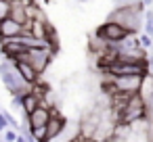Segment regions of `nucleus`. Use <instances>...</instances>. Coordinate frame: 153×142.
<instances>
[{"mask_svg":"<svg viewBox=\"0 0 153 142\" xmlns=\"http://www.w3.org/2000/svg\"><path fill=\"white\" fill-rule=\"evenodd\" d=\"M113 115H115V121L120 125L140 123V121L147 119V100L138 92H134L126 98V102L120 109H113Z\"/></svg>","mask_w":153,"mask_h":142,"instance_id":"obj_1","label":"nucleus"},{"mask_svg":"<svg viewBox=\"0 0 153 142\" xmlns=\"http://www.w3.org/2000/svg\"><path fill=\"white\" fill-rule=\"evenodd\" d=\"M143 13H145V4L136 0L132 4H120L117 9H113L107 21H115L122 27H126L130 34H138L143 23Z\"/></svg>","mask_w":153,"mask_h":142,"instance_id":"obj_2","label":"nucleus"},{"mask_svg":"<svg viewBox=\"0 0 153 142\" xmlns=\"http://www.w3.org/2000/svg\"><path fill=\"white\" fill-rule=\"evenodd\" d=\"M0 79H2L4 88L13 94V96H21L27 90H32V86L27 82H23V77L17 73V69L13 67V61H2L0 63Z\"/></svg>","mask_w":153,"mask_h":142,"instance_id":"obj_3","label":"nucleus"},{"mask_svg":"<svg viewBox=\"0 0 153 142\" xmlns=\"http://www.w3.org/2000/svg\"><path fill=\"white\" fill-rule=\"evenodd\" d=\"M103 71L107 75H145V73H149V65H147V61H122V59H115L113 63L103 67Z\"/></svg>","mask_w":153,"mask_h":142,"instance_id":"obj_4","label":"nucleus"},{"mask_svg":"<svg viewBox=\"0 0 153 142\" xmlns=\"http://www.w3.org/2000/svg\"><path fill=\"white\" fill-rule=\"evenodd\" d=\"M53 54H55V48H51V46H34V48H27L21 59H25V61L42 75V73L48 69V65H51V61H53Z\"/></svg>","mask_w":153,"mask_h":142,"instance_id":"obj_5","label":"nucleus"},{"mask_svg":"<svg viewBox=\"0 0 153 142\" xmlns=\"http://www.w3.org/2000/svg\"><path fill=\"white\" fill-rule=\"evenodd\" d=\"M128 34H130V32H128L126 27H122L120 23H115V21H105V23H103V25H99V27H97V32H94V36H97V38H101V40H103V42H107V44L122 42Z\"/></svg>","mask_w":153,"mask_h":142,"instance_id":"obj_6","label":"nucleus"},{"mask_svg":"<svg viewBox=\"0 0 153 142\" xmlns=\"http://www.w3.org/2000/svg\"><path fill=\"white\" fill-rule=\"evenodd\" d=\"M51 113H53L51 107H46V104H38L30 115H25V123H27V127H30V129H34V127H44L46 121H48V117H51Z\"/></svg>","mask_w":153,"mask_h":142,"instance_id":"obj_7","label":"nucleus"},{"mask_svg":"<svg viewBox=\"0 0 153 142\" xmlns=\"http://www.w3.org/2000/svg\"><path fill=\"white\" fill-rule=\"evenodd\" d=\"M65 125H67V119L63 117V115H59V113H51V117H48V121H46V138H48V142H53V140H57L61 134H63V129H65Z\"/></svg>","mask_w":153,"mask_h":142,"instance_id":"obj_8","label":"nucleus"},{"mask_svg":"<svg viewBox=\"0 0 153 142\" xmlns=\"http://www.w3.org/2000/svg\"><path fill=\"white\" fill-rule=\"evenodd\" d=\"M13 67L17 69V73L23 77V82H27L30 86H36L38 84V79H40V73L25 61V59H15L13 61Z\"/></svg>","mask_w":153,"mask_h":142,"instance_id":"obj_9","label":"nucleus"},{"mask_svg":"<svg viewBox=\"0 0 153 142\" xmlns=\"http://www.w3.org/2000/svg\"><path fill=\"white\" fill-rule=\"evenodd\" d=\"M23 29H25V27H23L21 23H17L15 19H11V17L0 19V40H2V38H15V36H19Z\"/></svg>","mask_w":153,"mask_h":142,"instance_id":"obj_10","label":"nucleus"},{"mask_svg":"<svg viewBox=\"0 0 153 142\" xmlns=\"http://www.w3.org/2000/svg\"><path fill=\"white\" fill-rule=\"evenodd\" d=\"M38 104H42V96L34 88L27 90L25 94H21V111H23V115H30Z\"/></svg>","mask_w":153,"mask_h":142,"instance_id":"obj_11","label":"nucleus"},{"mask_svg":"<svg viewBox=\"0 0 153 142\" xmlns=\"http://www.w3.org/2000/svg\"><path fill=\"white\" fill-rule=\"evenodd\" d=\"M9 17H11V19H15L17 23H21L23 27L30 23V21H27V15H25V9H23V2H21V0H19V2H13V4H11V13H9Z\"/></svg>","mask_w":153,"mask_h":142,"instance_id":"obj_12","label":"nucleus"},{"mask_svg":"<svg viewBox=\"0 0 153 142\" xmlns=\"http://www.w3.org/2000/svg\"><path fill=\"white\" fill-rule=\"evenodd\" d=\"M2 115H4V119H7V125L9 127H13V129H19V123H17V119L9 113V111H2Z\"/></svg>","mask_w":153,"mask_h":142,"instance_id":"obj_13","label":"nucleus"},{"mask_svg":"<svg viewBox=\"0 0 153 142\" xmlns=\"http://www.w3.org/2000/svg\"><path fill=\"white\" fill-rule=\"evenodd\" d=\"M17 129H13V127H7L4 129V136H2V140H7V142H15V138H17Z\"/></svg>","mask_w":153,"mask_h":142,"instance_id":"obj_14","label":"nucleus"},{"mask_svg":"<svg viewBox=\"0 0 153 142\" xmlns=\"http://www.w3.org/2000/svg\"><path fill=\"white\" fill-rule=\"evenodd\" d=\"M136 38H138V44H140L143 48H149V46H151V38H149L147 34H140V36H136Z\"/></svg>","mask_w":153,"mask_h":142,"instance_id":"obj_15","label":"nucleus"},{"mask_svg":"<svg viewBox=\"0 0 153 142\" xmlns=\"http://www.w3.org/2000/svg\"><path fill=\"white\" fill-rule=\"evenodd\" d=\"M145 25H153V11L145 13Z\"/></svg>","mask_w":153,"mask_h":142,"instance_id":"obj_16","label":"nucleus"},{"mask_svg":"<svg viewBox=\"0 0 153 142\" xmlns=\"http://www.w3.org/2000/svg\"><path fill=\"white\" fill-rule=\"evenodd\" d=\"M9 125H7V119H4V115H2V111H0V132H4Z\"/></svg>","mask_w":153,"mask_h":142,"instance_id":"obj_17","label":"nucleus"},{"mask_svg":"<svg viewBox=\"0 0 153 142\" xmlns=\"http://www.w3.org/2000/svg\"><path fill=\"white\" fill-rule=\"evenodd\" d=\"M140 2H143L145 7H151V4H153V0H140Z\"/></svg>","mask_w":153,"mask_h":142,"instance_id":"obj_18","label":"nucleus"},{"mask_svg":"<svg viewBox=\"0 0 153 142\" xmlns=\"http://www.w3.org/2000/svg\"><path fill=\"white\" fill-rule=\"evenodd\" d=\"M147 102H153V88H151V92H149V98H147Z\"/></svg>","mask_w":153,"mask_h":142,"instance_id":"obj_19","label":"nucleus"},{"mask_svg":"<svg viewBox=\"0 0 153 142\" xmlns=\"http://www.w3.org/2000/svg\"><path fill=\"white\" fill-rule=\"evenodd\" d=\"M7 2H9V4H13V2H19V0H7Z\"/></svg>","mask_w":153,"mask_h":142,"instance_id":"obj_20","label":"nucleus"},{"mask_svg":"<svg viewBox=\"0 0 153 142\" xmlns=\"http://www.w3.org/2000/svg\"><path fill=\"white\" fill-rule=\"evenodd\" d=\"M0 142H7V140H0Z\"/></svg>","mask_w":153,"mask_h":142,"instance_id":"obj_21","label":"nucleus"}]
</instances>
